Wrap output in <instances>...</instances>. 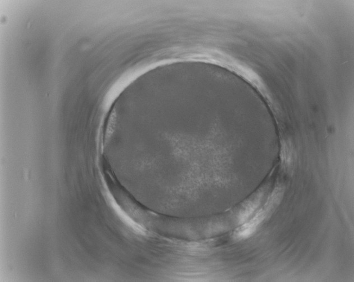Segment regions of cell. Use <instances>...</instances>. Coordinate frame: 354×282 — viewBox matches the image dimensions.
I'll return each instance as SVG.
<instances>
[{"label": "cell", "instance_id": "obj_2", "mask_svg": "<svg viewBox=\"0 0 354 282\" xmlns=\"http://www.w3.org/2000/svg\"><path fill=\"white\" fill-rule=\"evenodd\" d=\"M260 197H256L254 201H250L246 205L245 207L239 217L240 223H243L249 220L250 217L254 213L258 205L260 204Z\"/></svg>", "mask_w": 354, "mask_h": 282}, {"label": "cell", "instance_id": "obj_1", "mask_svg": "<svg viewBox=\"0 0 354 282\" xmlns=\"http://www.w3.org/2000/svg\"><path fill=\"white\" fill-rule=\"evenodd\" d=\"M267 213L263 209L258 212L256 216L250 221L245 222L239 227L235 232V236L238 239H245L249 238L255 232L258 226L264 220Z\"/></svg>", "mask_w": 354, "mask_h": 282}]
</instances>
